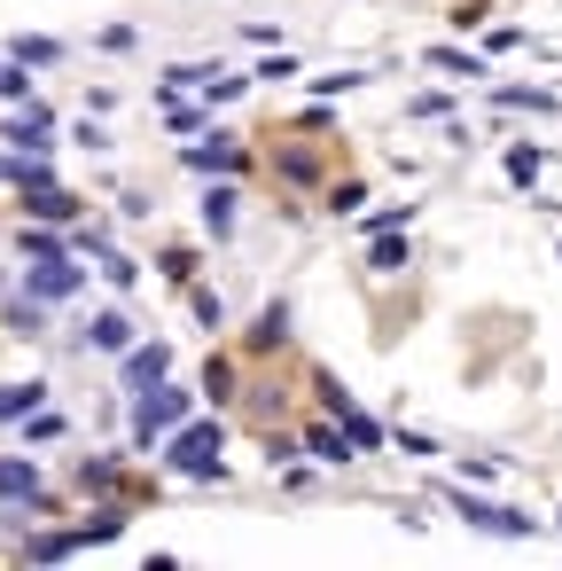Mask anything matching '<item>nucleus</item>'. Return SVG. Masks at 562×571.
<instances>
[{"instance_id":"f257e3e1","label":"nucleus","mask_w":562,"mask_h":571,"mask_svg":"<svg viewBox=\"0 0 562 571\" xmlns=\"http://www.w3.org/2000/svg\"><path fill=\"white\" fill-rule=\"evenodd\" d=\"M164 462H172L180 477H219V431H212V423H196V431H180Z\"/></svg>"},{"instance_id":"f03ea898","label":"nucleus","mask_w":562,"mask_h":571,"mask_svg":"<svg viewBox=\"0 0 562 571\" xmlns=\"http://www.w3.org/2000/svg\"><path fill=\"white\" fill-rule=\"evenodd\" d=\"M180 416H187V391H180V384H149L133 431H141V439H156V431H164V423H180Z\"/></svg>"},{"instance_id":"7ed1b4c3","label":"nucleus","mask_w":562,"mask_h":571,"mask_svg":"<svg viewBox=\"0 0 562 571\" xmlns=\"http://www.w3.org/2000/svg\"><path fill=\"white\" fill-rule=\"evenodd\" d=\"M453 509L477 525V532H508V540H523L531 532V517H516V509H493V502H477V494H453Z\"/></svg>"},{"instance_id":"20e7f679","label":"nucleus","mask_w":562,"mask_h":571,"mask_svg":"<svg viewBox=\"0 0 562 571\" xmlns=\"http://www.w3.org/2000/svg\"><path fill=\"white\" fill-rule=\"evenodd\" d=\"M32 290H40V298H71V290H78V267H71L63 251H40V267H32Z\"/></svg>"},{"instance_id":"39448f33","label":"nucleus","mask_w":562,"mask_h":571,"mask_svg":"<svg viewBox=\"0 0 562 571\" xmlns=\"http://www.w3.org/2000/svg\"><path fill=\"white\" fill-rule=\"evenodd\" d=\"M164 368H172V353H164V345H141V353L126 360V384L149 391V384H164Z\"/></svg>"},{"instance_id":"423d86ee","label":"nucleus","mask_w":562,"mask_h":571,"mask_svg":"<svg viewBox=\"0 0 562 571\" xmlns=\"http://www.w3.org/2000/svg\"><path fill=\"white\" fill-rule=\"evenodd\" d=\"M40 494V470L32 462H0V502H32Z\"/></svg>"},{"instance_id":"0eeeda50","label":"nucleus","mask_w":562,"mask_h":571,"mask_svg":"<svg viewBox=\"0 0 562 571\" xmlns=\"http://www.w3.org/2000/svg\"><path fill=\"white\" fill-rule=\"evenodd\" d=\"M9 141H17V149H47V141H55V118H47V110H24V118L9 126Z\"/></svg>"},{"instance_id":"6e6552de","label":"nucleus","mask_w":562,"mask_h":571,"mask_svg":"<svg viewBox=\"0 0 562 571\" xmlns=\"http://www.w3.org/2000/svg\"><path fill=\"white\" fill-rule=\"evenodd\" d=\"M187 165H204V173H227V165H242V149H235V141H219V133H212V141H204V149H187Z\"/></svg>"},{"instance_id":"1a4fd4ad","label":"nucleus","mask_w":562,"mask_h":571,"mask_svg":"<svg viewBox=\"0 0 562 571\" xmlns=\"http://www.w3.org/2000/svg\"><path fill=\"white\" fill-rule=\"evenodd\" d=\"M86 337L102 345V353H126V337H133V321H126V313H102V321H94Z\"/></svg>"},{"instance_id":"9d476101","label":"nucleus","mask_w":562,"mask_h":571,"mask_svg":"<svg viewBox=\"0 0 562 571\" xmlns=\"http://www.w3.org/2000/svg\"><path fill=\"white\" fill-rule=\"evenodd\" d=\"M32 407H40V384H9L0 391V423H24Z\"/></svg>"},{"instance_id":"9b49d317","label":"nucleus","mask_w":562,"mask_h":571,"mask_svg":"<svg viewBox=\"0 0 562 571\" xmlns=\"http://www.w3.org/2000/svg\"><path fill=\"white\" fill-rule=\"evenodd\" d=\"M204 219H212V235H235V188H212L204 196Z\"/></svg>"},{"instance_id":"f8f14e48","label":"nucleus","mask_w":562,"mask_h":571,"mask_svg":"<svg viewBox=\"0 0 562 571\" xmlns=\"http://www.w3.org/2000/svg\"><path fill=\"white\" fill-rule=\"evenodd\" d=\"M32 95V78H24V63H0V103H24Z\"/></svg>"},{"instance_id":"ddd939ff","label":"nucleus","mask_w":562,"mask_h":571,"mask_svg":"<svg viewBox=\"0 0 562 571\" xmlns=\"http://www.w3.org/2000/svg\"><path fill=\"white\" fill-rule=\"evenodd\" d=\"M55 55H63L55 40H17V63H55Z\"/></svg>"},{"instance_id":"4468645a","label":"nucleus","mask_w":562,"mask_h":571,"mask_svg":"<svg viewBox=\"0 0 562 571\" xmlns=\"http://www.w3.org/2000/svg\"><path fill=\"white\" fill-rule=\"evenodd\" d=\"M313 454H321V462H352V446H344L336 431H313Z\"/></svg>"},{"instance_id":"2eb2a0df","label":"nucleus","mask_w":562,"mask_h":571,"mask_svg":"<svg viewBox=\"0 0 562 571\" xmlns=\"http://www.w3.org/2000/svg\"><path fill=\"white\" fill-rule=\"evenodd\" d=\"M500 103H516V110H554V95H523V87H500Z\"/></svg>"}]
</instances>
